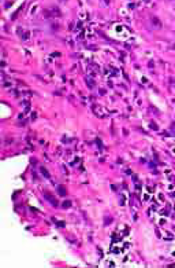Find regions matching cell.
<instances>
[{"instance_id":"1","label":"cell","mask_w":175,"mask_h":268,"mask_svg":"<svg viewBox=\"0 0 175 268\" xmlns=\"http://www.w3.org/2000/svg\"><path fill=\"white\" fill-rule=\"evenodd\" d=\"M152 22H154V26H156V28L161 26V25H160V22H159V19H156V18H153V19H152Z\"/></svg>"},{"instance_id":"2","label":"cell","mask_w":175,"mask_h":268,"mask_svg":"<svg viewBox=\"0 0 175 268\" xmlns=\"http://www.w3.org/2000/svg\"><path fill=\"white\" fill-rule=\"evenodd\" d=\"M59 193H60L62 195L66 194V191H64V187H63V186H59Z\"/></svg>"},{"instance_id":"3","label":"cell","mask_w":175,"mask_h":268,"mask_svg":"<svg viewBox=\"0 0 175 268\" xmlns=\"http://www.w3.org/2000/svg\"><path fill=\"white\" fill-rule=\"evenodd\" d=\"M63 206H64V208H66V206H70V202H64V204H63Z\"/></svg>"},{"instance_id":"4","label":"cell","mask_w":175,"mask_h":268,"mask_svg":"<svg viewBox=\"0 0 175 268\" xmlns=\"http://www.w3.org/2000/svg\"><path fill=\"white\" fill-rule=\"evenodd\" d=\"M104 1V4H109V0H103Z\"/></svg>"}]
</instances>
